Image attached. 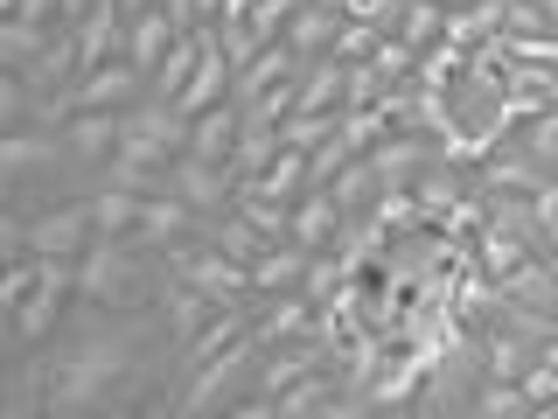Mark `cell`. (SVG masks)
Masks as SVG:
<instances>
[{
    "mask_svg": "<svg viewBox=\"0 0 558 419\" xmlns=\"http://www.w3.org/2000/svg\"><path fill=\"white\" fill-rule=\"evenodd\" d=\"M98 244V224H92V203H49L28 217V252L35 259H84Z\"/></svg>",
    "mask_w": 558,
    "mask_h": 419,
    "instance_id": "5",
    "label": "cell"
},
{
    "mask_svg": "<svg viewBox=\"0 0 558 419\" xmlns=\"http://www.w3.org/2000/svg\"><path fill=\"white\" fill-rule=\"evenodd\" d=\"M238 189H258V196H272V203H301L307 196V154L301 147H279L272 168L258 175V182H238Z\"/></svg>",
    "mask_w": 558,
    "mask_h": 419,
    "instance_id": "25",
    "label": "cell"
},
{
    "mask_svg": "<svg viewBox=\"0 0 558 419\" xmlns=\"http://www.w3.org/2000/svg\"><path fill=\"white\" fill-rule=\"evenodd\" d=\"M119 140H126V112H77V119L63 127V147H70V161H77V168L112 161Z\"/></svg>",
    "mask_w": 558,
    "mask_h": 419,
    "instance_id": "14",
    "label": "cell"
},
{
    "mask_svg": "<svg viewBox=\"0 0 558 419\" xmlns=\"http://www.w3.org/2000/svg\"><path fill=\"white\" fill-rule=\"evenodd\" d=\"M84 203H92L98 238H126L140 224V210H147V196H133V189H98V196H84Z\"/></svg>",
    "mask_w": 558,
    "mask_h": 419,
    "instance_id": "30",
    "label": "cell"
},
{
    "mask_svg": "<svg viewBox=\"0 0 558 419\" xmlns=\"http://www.w3.org/2000/svg\"><path fill=\"white\" fill-rule=\"evenodd\" d=\"M398 14H405V0H342V22H371L384 35L398 28Z\"/></svg>",
    "mask_w": 558,
    "mask_h": 419,
    "instance_id": "40",
    "label": "cell"
},
{
    "mask_svg": "<svg viewBox=\"0 0 558 419\" xmlns=\"http://www.w3.org/2000/svg\"><path fill=\"white\" fill-rule=\"evenodd\" d=\"M545 22H551V35H558V0H545Z\"/></svg>",
    "mask_w": 558,
    "mask_h": 419,
    "instance_id": "46",
    "label": "cell"
},
{
    "mask_svg": "<svg viewBox=\"0 0 558 419\" xmlns=\"http://www.w3.org/2000/svg\"><path fill=\"white\" fill-rule=\"evenodd\" d=\"M258 363H266V349L252 336H238L231 349H217L209 363H196L182 384H174V419H209V412H231L244 392L258 384Z\"/></svg>",
    "mask_w": 558,
    "mask_h": 419,
    "instance_id": "2",
    "label": "cell"
},
{
    "mask_svg": "<svg viewBox=\"0 0 558 419\" xmlns=\"http://www.w3.org/2000/svg\"><path fill=\"white\" fill-rule=\"evenodd\" d=\"M349 217L336 210V196L328 189H307L301 203H293V244H307V252H328V244H342Z\"/></svg>",
    "mask_w": 558,
    "mask_h": 419,
    "instance_id": "17",
    "label": "cell"
},
{
    "mask_svg": "<svg viewBox=\"0 0 558 419\" xmlns=\"http://www.w3.org/2000/svg\"><path fill=\"white\" fill-rule=\"evenodd\" d=\"M510 140H517V147L531 154V161L545 168V175H558V105H545V112H531V119H523V127H517Z\"/></svg>",
    "mask_w": 558,
    "mask_h": 419,
    "instance_id": "31",
    "label": "cell"
},
{
    "mask_svg": "<svg viewBox=\"0 0 558 419\" xmlns=\"http://www.w3.org/2000/svg\"><path fill=\"white\" fill-rule=\"evenodd\" d=\"M0 412L8 419H49V357L43 349H22V357H14L8 384H0Z\"/></svg>",
    "mask_w": 558,
    "mask_h": 419,
    "instance_id": "13",
    "label": "cell"
},
{
    "mask_svg": "<svg viewBox=\"0 0 558 419\" xmlns=\"http://www.w3.org/2000/svg\"><path fill=\"white\" fill-rule=\"evenodd\" d=\"M398 43H412V49H433L447 35V8H433V0H405V14H398Z\"/></svg>",
    "mask_w": 558,
    "mask_h": 419,
    "instance_id": "34",
    "label": "cell"
},
{
    "mask_svg": "<svg viewBox=\"0 0 558 419\" xmlns=\"http://www.w3.org/2000/svg\"><path fill=\"white\" fill-rule=\"evenodd\" d=\"M545 266H551V273H558V252H545Z\"/></svg>",
    "mask_w": 558,
    "mask_h": 419,
    "instance_id": "47",
    "label": "cell"
},
{
    "mask_svg": "<svg viewBox=\"0 0 558 419\" xmlns=\"http://www.w3.org/2000/svg\"><path fill=\"white\" fill-rule=\"evenodd\" d=\"M314 336V301L307 294H258V314H252V343L258 349H287V343H307Z\"/></svg>",
    "mask_w": 558,
    "mask_h": 419,
    "instance_id": "9",
    "label": "cell"
},
{
    "mask_svg": "<svg viewBox=\"0 0 558 419\" xmlns=\"http://www.w3.org/2000/svg\"><path fill=\"white\" fill-rule=\"evenodd\" d=\"M336 35H342V14L328 8V0H301L293 22H287V49L314 63V57H336Z\"/></svg>",
    "mask_w": 558,
    "mask_h": 419,
    "instance_id": "16",
    "label": "cell"
},
{
    "mask_svg": "<svg viewBox=\"0 0 558 419\" xmlns=\"http://www.w3.org/2000/svg\"><path fill=\"white\" fill-rule=\"evenodd\" d=\"M482 357H488V378H510V384H517V378L537 363V343L496 322V328H482Z\"/></svg>",
    "mask_w": 558,
    "mask_h": 419,
    "instance_id": "23",
    "label": "cell"
},
{
    "mask_svg": "<svg viewBox=\"0 0 558 419\" xmlns=\"http://www.w3.org/2000/svg\"><path fill=\"white\" fill-rule=\"evenodd\" d=\"M35 279H43V259H8V266H0V314H14L35 294Z\"/></svg>",
    "mask_w": 558,
    "mask_h": 419,
    "instance_id": "37",
    "label": "cell"
},
{
    "mask_svg": "<svg viewBox=\"0 0 558 419\" xmlns=\"http://www.w3.org/2000/svg\"><path fill=\"white\" fill-rule=\"evenodd\" d=\"M377 43H384V28H371V22H342V35H336V57H342V63H363Z\"/></svg>",
    "mask_w": 558,
    "mask_h": 419,
    "instance_id": "41",
    "label": "cell"
},
{
    "mask_svg": "<svg viewBox=\"0 0 558 419\" xmlns=\"http://www.w3.org/2000/svg\"><path fill=\"white\" fill-rule=\"evenodd\" d=\"M279 147H287L279 127H252V119H244V133H238V147H231V175H238V182H258V175L272 168Z\"/></svg>",
    "mask_w": 558,
    "mask_h": 419,
    "instance_id": "28",
    "label": "cell"
},
{
    "mask_svg": "<svg viewBox=\"0 0 558 419\" xmlns=\"http://www.w3.org/2000/svg\"><path fill=\"white\" fill-rule=\"evenodd\" d=\"M336 392H342V378L328 371H307L301 384H287V392H279V419H322L328 406H336Z\"/></svg>",
    "mask_w": 558,
    "mask_h": 419,
    "instance_id": "24",
    "label": "cell"
},
{
    "mask_svg": "<svg viewBox=\"0 0 558 419\" xmlns=\"http://www.w3.org/2000/svg\"><path fill=\"white\" fill-rule=\"evenodd\" d=\"M154 308H161V322H168L174 349H182V343L209 322V314H217V301H209V294H196L189 279H174V273H168V287H161V301H154Z\"/></svg>",
    "mask_w": 558,
    "mask_h": 419,
    "instance_id": "19",
    "label": "cell"
},
{
    "mask_svg": "<svg viewBox=\"0 0 558 419\" xmlns=\"http://www.w3.org/2000/svg\"><path fill=\"white\" fill-rule=\"evenodd\" d=\"M174 43H182V28H174V22H168L161 8L133 14V35H126V57H133L140 70H147V77H154V70L168 63V49H174Z\"/></svg>",
    "mask_w": 558,
    "mask_h": 419,
    "instance_id": "22",
    "label": "cell"
},
{
    "mask_svg": "<svg viewBox=\"0 0 558 419\" xmlns=\"http://www.w3.org/2000/svg\"><path fill=\"white\" fill-rule=\"evenodd\" d=\"M433 161H440V140H426V133H384L371 147V168L384 189H412L418 168H433Z\"/></svg>",
    "mask_w": 558,
    "mask_h": 419,
    "instance_id": "10",
    "label": "cell"
},
{
    "mask_svg": "<svg viewBox=\"0 0 558 419\" xmlns=\"http://www.w3.org/2000/svg\"><path fill=\"white\" fill-rule=\"evenodd\" d=\"M196 63H203V35H182V43L168 49V63L147 77V98H161V105H174L189 92V77H196Z\"/></svg>",
    "mask_w": 558,
    "mask_h": 419,
    "instance_id": "27",
    "label": "cell"
},
{
    "mask_svg": "<svg viewBox=\"0 0 558 419\" xmlns=\"http://www.w3.org/2000/svg\"><path fill=\"white\" fill-rule=\"evenodd\" d=\"M468 412H475V419H523L531 398H523V384H510V378H482L475 398H468Z\"/></svg>",
    "mask_w": 558,
    "mask_h": 419,
    "instance_id": "32",
    "label": "cell"
},
{
    "mask_svg": "<svg viewBox=\"0 0 558 419\" xmlns=\"http://www.w3.org/2000/svg\"><path fill=\"white\" fill-rule=\"evenodd\" d=\"M161 14H168V22L182 28V35H196V28H203V0H161Z\"/></svg>",
    "mask_w": 558,
    "mask_h": 419,
    "instance_id": "44",
    "label": "cell"
},
{
    "mask_svg": "<svg viewBox=\"0 0 558 419\" xmlns=\"http://www.w3.org/2000/svg\"><path fill=\"white\" fill-rule=\"evenodd\" d=\"M70 301H77V259H43V279H35V294L8 314V322H14V349H43L49 328L70 314Z\"/></svg>",
    "mask_w": 558,
    "mask_h": 419,
    "instance_id": "4",
    "label": "cell"
},
{
    "mask_svg": "<svg viewBox=\"0 0 558 419\" xmlns=\"http://www.w3.org/2000/svg\"><path fill=\"white\" fill-rule=\"evenodd\" d=\"M168 287V259L161 252H140L126 238H98L92 252L77 259V301H98L112 314H140L154 308Z\"/></svg>",
    "mask_w": 558,
    "mask_h": 419,
    "instance_id": "1",
    "label": "cell"
},
{
    "mask_svg": "<svg viewBox=\"0 0 558 419\" xmlns=\"http://www.w3.org/2000/svg\"><path fill=\"white\" fill-rule=\"evenodd\" d=\"M342 92H349V63L342 57H314L301 70V98H293V112H342Z\"/></svg>",
    "mask_w": 558,
    "mask_h": 419,
    "instance_id": "21",
    "label": "cell"
},
{
    "mask_svg": "<svg viewBox=\"0 0 558 419\" xmlns=\"http://www.w3.org/2000/svg\"><path fill=\"white\" fill-rule=\"evenodd\" d=\"M418 57H426V49H412V43H398V35H384V43H377L363 63H371L377 77H384V92H391V84H412V77H418Z\"/></svg>",
    "mask_w": 558,
    "mask_h": 419,
    "instance_id": "33",
    "label": "cell"
},
{
    "mask_svg": "<svg viewBox=\"0 0 558 419\" xmlns=\"http://www.w3.org/2000/svg\"><path fill=\"white\" fill-rule=\"evenodd\" d=\"M468 196H475V175L468 168H453V161H433V168H418V182H412V203H418V217L440 231V224L461 210Z\"/></svg>",
    "mask_w": 558,
    "mask_h": 419,
    "instance_id": "12",
    "label": "cell"
},
{
    "mask_svg": "<svg viewBox=\"0 0 558 419\" xmlns=\"http://www.w3.org/2000/svg\"><path fill=\"white\" fill-rule=\"evenodd\" d=\"M140 98H147V70L133 57H112V63L84 70V77L70 84V105H77V112H126Z\"/></svg>",
    "mask_w": 558,
    "mask_h": 419,
    "instance_id": "7",
    "label": "cell"
},
{
    "mask_svg": "<svg viewBox=\"0 0 558 419\" xmlns=\"http://www.w3.org/2000/svg\"><path fill=\"white\" fill-rule=\"evenodd\" d=\"M119 8H126V14H147V8H161V0H119Z\"/></svg>",
    "mask_w": 558,
    "mask_h": 419,
    "instance_id": "45",
    "label": "cell"
},
{
    "mask_svg": "<svg viewBox=\"0 0 558 419\" xmlns=\"http://www.w3.org/2000/svg\"><path fill=\"white\" fill-rule=\"evenodd\" d=\"M328 196H336V210L342 217H371V203L384 196V182H377V168H371V154H356L336 182H328Z\"/></svg>",
    "mask_w": 558,
    "mask_h": 419,
    "instance_id": "26",
    "label": "cell"
},
{
    "mask_svg": "<svg viewBox=\"0 0 558 419\" xmlns=\"http://www.w3.org/2000/svg\"><path fill=\"white\" fill-rule=\"evenodd\" d=\"M307 266H314V252L307 244H266V252L252 259V294H301V279H307Z\"/></svg>",
    "mask_w": 558,
    "mask_h": 419,
    "instance_id": "18",
    "label": "cell"
},
{
    "mask_svg": "<svg viewBox=\"0 0 558 419\" xmlns=\"http://www.w3.org/2000/svg\"><path fill=\"white\" fill-rule=\"evenodd\" d=\"M168 189H174V196H182L189 210H231L238 175H231V161H203V154H182V161L168 168Z\"/></svg>",
    "mask_w": 558,
    "mask_h": 419,
    "instance_id": "8",
    "label": "cell"
},
{
    "mask_svg": "<svg viewBox=\"0 0 558 419\" xmlns=\"http://www.w3.org/2000/svg\"><path fill=\"white\" fill-rule=\"evenodd\" d=\"M349 161H356V147H349L342 133H336V140H322V147L307 154V189H328V182H336V175H342Z\"/></svg>",
    "mask_w": 558,
    "mask_h": 419,
    "instance_id": "38",
    "label": "cell"
},
{
    "mask_svg": "<svg viewBox=\"0 0 558 419\" xmlns=\"http://www.w3.org/2000/svg\"><path fill=\"white\" fill-rule=\"evenodd\" d=\"M49 35L57 28H35V22H22V14H0V70H28L49 49Z\"/></svg>",
    "mask_w": 558,
    "mask_h": 419,
    "instance_id": "29",
    "label": "cell"
},
{
    "mask_svg": "<svg viewBox=\"0 0 558 419\" xmlns=\"http://www.w3.org/2000/svg\"><path fill=\"white\" fill-rule=\"evenodd\" d=\"M336 133H342V112H293V119H279V140L301 147V154H314L322 140H336Z\"/></svg>",
    "mask_w": 558,
    "mask_h": 419,
    "instance_id": "35",
    "label": "cell"
},
{
    "mask_svg": "<svg viewBox=\"0 0 558 419\" xmlns=\"http://www.w3.org/2000/svg\"><path fill=\"white\" fill-rule=\"evenodd\" d=\"M168 273L174 279H189L196 294H209L217 308H238V301H252V266L231 252H217V244H203V238H174L168 244Z\"/></svg>",
    "mask_w": 558,
    "mask_h": 419,
    "instance_id": "3",
    "label": "cell"
},
{
    "mask_svg": "<svg viewBox=\"0 0 558 419\" xmlns=\"http://www.w3.org/2000/svg\"><path fill=\"white\" fill-rule=\"evenodd\" d=\"M258 49H266V43H258V35L244 28V22H238V28H223V57H231V70H244V63L258 57Z\"/></svg>",
    "mask_w": 558,
    "mask_h": 419,
    "instance_id": "43",
    "label": "cell"
},
{
    "mask_svg": "<svg viewBox=\"0 0 558 419\" xmlns=\"http://www.w3.org/2000/svg\"><path fill=\"white\" fill-rule=\"evenodd\" d=\"M475 182H482V196H537L551 175L537 168L531 154L517 147V140H502V147H488V161L475 168Z\"/></svg>",
    "mask_w": 558,
    "mask_h": 419,
    "instance_id": "11",
    "label": "cell"
},
{
    "mask_svg": "<svg viewBox=\"0 0 558 419\" xmlns=\"http://www.w3.org/2000/svg\"><path fill=\"white\" fill-rule=\"evenodd\" d=\"M8 14H22L35 28H63V0H8Z\"/></svg>",
    "mask_w": 558,
    "mask_h": 419,
    "instance_id": "42",
    "label": "cell"
},
{
    "mask_svg": "<svg viewBox=\"0 0 558 419\" xmlns=\"http://www.w3.org/2000/svg\"><path fill=\"white\" fill-rule=\"evenodd\" d=\"M461 70H468V49L433 43L426 57H418V84H433V92H453V84H461Z\"/></svg>",
    "mask_w": 558,
    "mask_h": 419,
    "instance_id": "36",
    "label": "cell"
},
{
    "mask_svg": "<svg viewBox=\"0 0 558 419\" xmlns=\"http://www.w3.org/2000/svg\"><path fill=\"white\" fill-rule=\"evenodd\" d=\"M384 98V77L371 63H349V92H342V112H371V105Z\"/></svg>",
    "mask_w": 558,
    "mask_h": 419,
    "instance_id": "39",
    "label": "cell"
},
{
    "mask_svg": "<svg viewBox=\"0 0 558 419\" xmlns=\"http://www.w3.org/2000/svg\"><path fill=\"white\" fill-rule=\"evenodd\" d=\"M238 133H244V105L223 98V105H209V112H196V140H189V154H203V161H231Z\"/></svg>",
    "mask_w": 558,
    "mask_h": 419,
    "instance_id": "20",
    "label": "cell"
},
{
    "mask_svg": "<svg viewBox=\"0 0 558 419\" xmlns=\"http://www.w3.org/2000/svg\"><path fill=\"white\" fill-rule=\"evenodd\" d=\"M63 168H77L70 161V147H63V133H35V127H14V133H0V182H49V175H63Z\"/></svg>",
    "mask_w": 558,
    "mask_h": 419,
    "instance_id": "6",
    "label": "cell"
},
{
    "mask_svg": "<svg viewBox=\"0 0 558 419\" xmlns=\"http://www.w3.org/2000/svg\"><path fill=\"white\" fill-rule=\"evenodd\" d=\"M126 35H133V14L119 8V0H98V8H92V14L77 22V49H84V70H98V63L126 57Z\"/></svg>",
    "mask_w": 558,
    "mask_h": 419,
    "instance_id": "15",
    "label": "cell"
}]
</instances>
